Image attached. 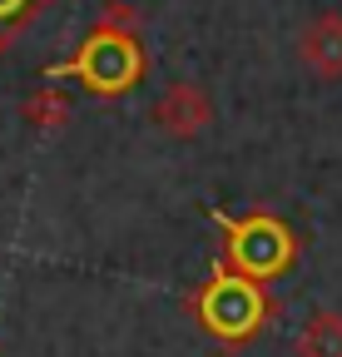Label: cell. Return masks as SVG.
Here are the masks:
<instances>
[{
    "label": "cell",
    "instance_id": "5",
    "mask_svg": "<svg viewBox=\"0 0 342 357\" xmlns=\"http://www.w3.org/2000/svg\"><path fill=\"white\" fill-rule=\"evenodd\" d=\"M297 60H303L318 79H342V15L337 10L318 15L303 30V40H297Z\"/></svg>",
    "mask_w": 342,
    "mask_h": 357
},
{
    "label": "cell",
    "instance_id": "2",
    "mask_svg": "<svg viewBox=\"0 0 342 357\" xmlns=\"http://www.w3.org/2000/svg\"><path fill=\"white\" fill-rule=\"evenodd\" d=\"M144 70H149V55H144L134 25L100 20L70 60L45 70V79H79V84H90L95 95H130L144 79Z\"/></svg>",
    "mask_w": 342,
    "mask_h": 357
},
{
    "label": "cell",
    "instance_id": "7",
    "mask_svg": "<svg viewBox=\"0 0 342 357\" xmlns=\"http://www.w3.org/2000/svg\"><path fill=\"white\" fill-rule=\"evenodd\" d=\"M20 114H25V124H35L40 134H55V129L70 124V95H65V89H55V84H45V89H35V95L20 105Z\"/></svg>",
    "mask_w": 342,
    "mask_h": 357
},
{
    "label": "cell",
    "instance_id": "9",
    "mask_svg": "<svg viewBox=\"0 0 342 357\" xmlns=\"http://www.w3.org/2000/svg\"><path fill=\"white\" fill-rule=\"evenodd\" d=\"M100 20H109V25H134V10L124 6V0H109V6L100 10Z\"/></svg>",
    "mask_w": 342,
    "mask_h": 357
},
{
    "label": "cell",
    "instance_id": "8",
    "mask_svg": "<svg viewBox=\"0 0 342 357\" xmlns=\"http://www.w3.org/2000/svg\"><path fill=\"white\" fill-rule=\"evenodd\" d=\"M45 6H50V0H0V30H6V35L20 30L25 20H35Z\"/></svg>",
    "mask_w": 342,
    "mask_h": 357
},
{
    "label": "cell",
    "instance_id": "6",
    "mask_svg": "<svg viewBox=\"0 0 342 357\" xmlns=\"http://www.w3.org/2000/svg\"><path fill=\"white\" fill-rule=\"evenodd\" d=\"M297 357H342V312L318 307L297 333Z\"/></svg>",
    "mask_w": 342,
    "mask_h": 357
},
{
    "label": "cell",
    "instance_id": "10",
    "mask_svg": "<svg viewBox=\"0 0 342 357\" xmlns=\"http://www.w3.org/2000/svg\"><path fill=\"white\" fill-rule=\"evenodd\" d=\"M6 50H10V35H6V30H0V60H6Z\"/></svg>",
    "mask_w": 342,
    "mask_h": 357
},
{
    "label": "cell",
    "instance_id": "3",
    "mask_svg": "<svg viewBox=\"0 0 342 357\" xmlns=\"http://www.w3.org/2000/svg\"><path fill=\"white\" fill-rule=\"evenodd\" d=\"M213 223L224 229V263L233 273L253 278V283H273L297 263L293 229L268 208H253V213H238V218L213 213Z\"/></svg>",
    "mask_w": 342,
    "mask_h": 357
},
{
    "label": "cell",
    "instance_id": "1",
    "mask_svg": "<svg viewBox=\"0 0 342 357\" xmlns=\"http://www.w3.org/2000/svg\"><path fill=\"white\" fill-rule=\"evenodd\" d=\"M189 307H194L199 328H203L213 342H224V347L253 342V337L268 328V318H273V298L263 293V283L233 273L228 263L213 268L208 283L189 298Z\"/></svg>",
    "mask_w": 342,
    "mask_h": 357
},
{
    "label": "cell",
    "instance_id": "4",
    "mask_svg": "<svg viewBox=\"0 0 342 357\" xmlns=\"http://www.w3.org/2000/svg\"><path fill=\"white\" fill-rule=\"evenodd\" d=\"M149 119L159 124V134H169V139H199V134L208 129V119H213L208 89L194 84V79H174V84L154 100Z\"/></svg>",
    "mask_w": 342,
    "mask_h": 357
}]
</instances>
